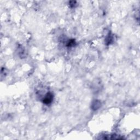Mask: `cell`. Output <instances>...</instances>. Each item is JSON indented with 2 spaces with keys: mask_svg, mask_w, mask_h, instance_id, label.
Segmentation results:
<instances>
[{
  "mask_svg": "<svg viewBox=\"0 0 140 140\" xmlns=\"http://www.w3.org/2000/svg\"><path fill=\"white\" fill-rule=\"evenodd\" d=\"M53 94L52 93H48L45 95L43 99H42L43 103L46 104H49L53 101Z\"/></svg>",
  "mask_w": 140,
  "mask_h": 140,
  "instance_id": "obj_1",
  "label": "cell"
},
{
  "mask_svg": "<svg viewBox=\"0 0 140 140\" xmlns=\"http://www.w3.org/2000/svg\"><path fill=\"white\" fill-rule=\"evenodd\" d=\"M101 104V102L99 101L95 100L93 102L92 105H91V108H92L93 110H97L100 107Z\"/></svg>",
  "mask_w": 140,
  "mask_h": 140,
  "instance_id": "obj_2",
  "label": "cell"
},
{
  "mask_svg": "<svg viewBox=\"0 0 140 140\" xmlns=\"http://www.w3.org/2000/svg\"><path fill=\"white\" fill-rule=\"evenodd\" d=\"M113 37L111 33H109L105 38V43L107 45L111 44L113 42Z\"/></svg>",
  "mask_w": 140,
  "mask_h": 140,
  "instance_id": "obj_3",
  "label": "cell"
},
{
  "mask_svg": "<svg viewBox=\"0 0 140 140\" xmlns=\"http://www.w3.org/2000/svg\"><path fill=\"white\" fill-rule=\"evenodd\" d=\"M76 44V41L74 40H70L68 41V42L67 43L66 46L68 47H73L75 46Z\"/></svg>",
  "mask_w": 140,
  "mask_h": 140,
  "instance_id": "obj_4",
  "label": "cell"
},
{
  "mask_svg": "<svg viewBox=\"0 0 140 140\" xmlns=\"http://www.w3.org/2000/svg\"><path fill=\"white\" fill-rule=\"evenodd\" d=\"M69 4H70V6L71 7V8H73V7H75V5H76V1H70L69 2Z\"/></svg>",
  "mask_w": 140,
  "mask_h": 140,
  "instance_id": "obj_5",
  "label": "cell"
}]
</instances>
